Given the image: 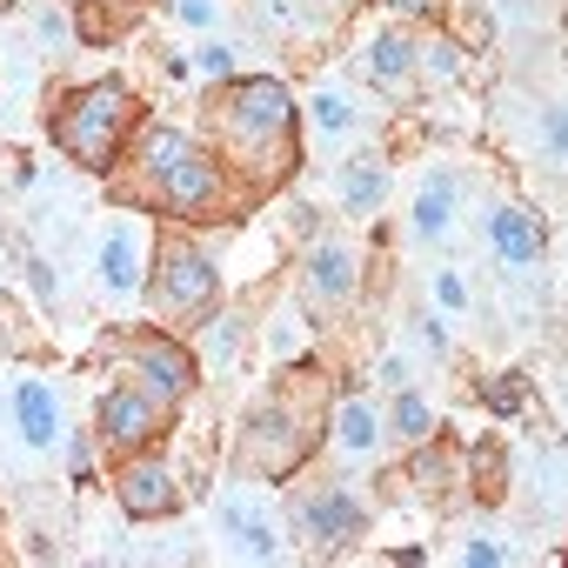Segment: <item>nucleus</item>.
I'll list each match as a JSON object with an SVG mask.
<instances>
[{"mask_svg":"<svg viewBox=\"0 0 568 568\" xmlns=\"http://www.w3.org/2000/svg\"><path fill=\"white\" fill-rule=\"evenodd\" d=\"M141 175H147V188L168 201L175 214H201V208L221 201L214 154H201L181 127H147L141 134Z\"/></svg>","mask_w":568,"mask_h":568,"instance_id":"1","label":"nucleus"},{"mask_svg":"<svg viewBox=\"0 0 568 568\" xmlns=\"http://www.w3.org/2000/svg\"><path fill=\"white\" fill-rule=\"evenodd\" d=\"M127 127H134V94L121 88V80H94V88H80L60 108V121H54L60 147L80 160V168H108Z\"/></svg>","mask_w":568,"mask_h":568,"instance_id":"2","label":"nucleus"},{"mask_svg":"<svg viewBox=\"0 0 568 568\" xmlns=\"http://www.w3.org/2000/svg\"><path fill=\"white\" fill-rule=\"evenodd\" d=\"M288 121H294V101H288L281 80H234V88H227V127H234V141H255V147L281 141Z\"/></svg>","mask_w":568,"mask_h":568,"instance_id":"3","label":"nucleus"},{"mask_svg":"<svg viewBox=\"0 0 568 568\" xmlns=\"http://www.w3.org/2000/svg\"><path fill=\"white\" fill-rule=\"evenodd\" d=\"M301 455H308V435H301L294 409H261L248 422V435H241V461H248L255 475H288Z\"/></svg>","mask_w":568,"mask_h":568,"instance_id":"4","label":"nucleus"},{"mask_svg":"<svg viewBox=\"0 0 568 568\" xmlns=\"http://www.w3.org/2000/svg\"><path fill=\"white\" fill-rule=\"evenodd\" d=\"M214 288H221V275L208 268V255H194V248H168V255H160V281H154L160 314H194V308L214 301Z\"/></svg>","mask_w":568,"mask_h":568,"instance_id":"5","label":"nucleus"},{"mask_svg":"<svg viewBox=\"0 0 568 568\" xmlns=\"http://www.w3.org/2000/svg\"><path fill=\"white\" fill-rule=\"evenodd\" d=\"M134 375H141V394H154L160 409H175L194 388V355L168 335H147V342H134Z\"/></svg>","mask_w":568,"mask_h":568,"instance_id":"6","label":"nucleus"},{"mask_svg":"<svg viewBox=\"0 0 568 568\" xmlns=\"http://www.w3.org/2000/svg\"><path fill=\"white\" fill-rule=\"evenodd\" d=\"M294 522H301V535L321 542V548L361 542V528H368V515H361V502H355L348 489H314V495L294 509Z\"/></svg>","mask_w":568,"mask_h":568,"instance_id":"7","label":"nucleus"},{"mask_svg":"<svg viewBox=\"0 0 568 568\" xmlns=\"http://www.w3.org/2000/svg\"><path fill=\"white\" fill-rule=\"evenodd\" d=\"M160 435V401L141 388H114L101 401V442L108 448H147Z\"/></svg>","mask_w":568,"mask_h":568,"instance_id":"8","label":"nucleus"},{"mask_svg":"<svg viewBox=\"0 0 568 568\" xmlns=\"http://www.w3.org/2000/svg\"><path fill=\"white\" fill-rule=\"evenodd\" d=\"M114 495H121V509H127L134 522H154V515L175 509V475L160 468V461H134V468L114 475Z\"/></svg>","mask_w":568,"mask_h":568,"instance_id":"9","label":"nucleus"},{"mask_svg":"<svg viewBox=\"0 0 568 568\" xmlns=\"http://www.w3.org/2000/svg\"><path fill=\"white\" fill-rule=\"evenodd\" d=\"M489 241H495V255H502L509 268H535L542 248H548V227H542L528 208H495V214H489Z\"/></svg>","mask_w":568,"mask_h":568,"instance_id":"10","label":"nucleus"},{"mask_svg":"<svg viewBox=\"0 0 568 568\" xmlns=\"http://www.w3.org/2000/svg\"><path fill=\"white\" fill-rule=\"evenodd\" d=\"M101 281L108 294H134L141 288V221H114L101 241Z\"/></svg>","mask_w":568,"mask_h":568,"instance_id":"11","label":"nucleus"},{"mask_svg":"<svg viewBox=\"0 0 568 568\" xmlns=\"http://www.w3.org/2000/svg\"><path fill=\"white\" fill-rule=\"evenodd\" d=\"M308 294L314 301H348L355 294V255L342 248V241H321V248L308 255Z\"/></svg>","mask_w":568,"mask_h":568,"instance_id":"12","label":"nucleus"},{"mask_svg":"<svg viewBox=\"0 0 568 568\" xmlns=\"http://www.w3.org/2000/svg\"><path fill=\"white\" fill-rule=\"evenodd\" d=\"M335 194H342V208L348 214H381V201H388V168H381V160H348V168H342V181H335Z\"/></svg>","mask_w":568,"mask_h":568,"instance_id":"13","label":"nucleus"},{"mask_svg":"<svg viewBox=\"0 0 568 568\" xmlns=\"http://www.w3.org/2000/svg\"><path fill=\"white\" fill-rule=\"evenodd\" d=\"M14 415H21V435H27L34 448L60 442V409H54L47 381H21V388H14Z\"/></svg>","mask_w":568,"mask_h":568,"instance_id":"14","label":"nucleus"},{"mask_svg":"<svg viewBox=\"0 0 568 568\" xmlns=\"http://www.w3.org/2000/svg\"><path fill=\"white\" fill-rule=\"evenodd\" d=\"M448 221H455V175L442 168V175H428L422 194H415V234L435 241V234H448Z\"/></svg>","mask_w":568,"mask_h":568,"instance_id":"15","label":"nucleus"},{"mask_svg":"<svg viewBox=\"0 0 568 568\" xmlns=\"http://www.w3.org/2000/svg\"><path fill=\"white\" fill-rule=\"evenodd\" d=\"M409 481H415L422 495H448L455 481H461V455H455V448H422L415 468H409Z\"/></svg>","mask_w":568,"mask_h":568,"instance_id":"16","label":"nucleus"},{"mask_svg":"<svg viewBox=\"0 0 568 568\" xmlns=\"http://www.w3.org/2000/svg\"><path fill=\"white\" fill-rule=\"evenodd\" d=\"M361 67H368L375 80H388V88H394V80L415 67V47L401 41V34H375V41H368V60H361Z\"/></svg>","mask_w":568,"mask_h":568,"instance_id":"17","label":"nucleus"},{"mask_svg":"<svg viewBox=\"0 0 568 568\" xmlns=\"http://www.w3.org/2000/svg\"><path fill=\"white\" fill-rule=\"evenodd\" d=\"M335 435H342V448H348V455H368V448L381 442V415L368 409V401H348V409H342V428H335Z\"/></svg>","mask_w":568,"mask_h":568,"instance_id":"18","label":"nucleus"},{"mask_svg":"<svg viewBox=\"0 0 568 568\" xmlns=\"http://www.w3.org/2000/svg\"><path fill=\"white\" fill-rule=\"evenodd\" d=\"M428 428H435L428 401H422L415 388H394V435H401V442H428Z\"/></svg>","mask_w":568,"mask_h":568,"instance_id":"19","label":"nucleus"},{"mask_svg":"<svg viewBox=\"0 0 568 568\" xmlns=\"http://www.w3.org/2000/svg\"><path fill=\"white\" fill-rule=\"evenodd\" d=\"M348 121H355L348 94H335V88H321V94H314V127H321V134H342Z\"/></svg>","mask_w":568,"mask_h":568,"instance_id":"20","label":"nucleus"},{"mask_svg":"<svg viewBox=\"0 0 568 568\" xmlns=\"http://www.w3.org/2000/svg\"><path fill=\"white\" fill-rule=\"evenodd\" d=\"M208 355H214V361H234V355H241V314L208 321Z\"/></svg>","mask_w":568,"mask_h":568,"instance_id":"21","label":"nucleus"},{"mask_svg":"<svg viewBox=\"0 0 568 568\" xmlns=\"http://www.w3.org/2000/svg\"><path fill=\"white\" fill-rule=\"evenodd\" d=\"M481 401H489L495 415H515V409H522V375H502V381H481Z\"/></svg>","mask_w":568,"mask_h":568,"instance_id":"22","label":"nucleus"},{"mask_svg":"<svg viewBox=\"0 0 568 568\" xmlns=\"http://www.w3.org/2000/svg\"><path fill=\"white\" fill-rule=\"evenodd\" d=\"M234 535H241V555H255V561H268V555H275V548H281V542H275V528H268V522H241V528H234Z\"/></svg>","mask_w":568,"mask_h":568,"instance_id":"23","label":"nucleus"},{"mask_svg":"<svg viewBox=\"0 0 568 568\" xmlns=\"http://www.w3.org/2000/svg\"><path fill=\"white\" fill-rule=\"evenodd\" d=\"M422 60H428V67H435L442 80H455V74H461V47H455V41H435V47H428Z\"/></svg>","mask_w":568,"mask_h":568,"instance_id":"24","label":"nucleus"},{"mask_svg":"<svg viewBox=\"0 0 568 568\" xmlns=\"http://www.w3.org/2000/svg\"><path fill=\"white\" fill-rule=\"evenodd\" d=\"M461 561H475V568L489 561V568H495V561H509V548H502V542H468V548H461Z\"/></svg>","mask_w":568,"mask_h":568,"instance_id":"25","label":"nucleus"},{"mask_svg":"<svg viewBox=\"0 0 568 568\" xmlns=\"http://www.w3.org/2000/svg\"><path fill=\"white\" fill-rule=\"evenodd\" d=\"M542 134H548V160H561V147H568V134H561V108L542 114Z\"/></svg>","mask_w":568,"mask_h":568,"instance_id":"26","label":"nucleus"},{"mask_svg":"<svg viewBox=\"0 0 568 568\" xmlns=\"http://www.w3.org/2000/svg\"><path fill=\"white\" fill-rule=\"evenodd\" d=\"M201 67H208L214 80H227V67H234V47H221V41H214V47L201 54Z\"/></svg>","mask_w":568,"mask_h":568,"instance_id":"27","label":"nucleus"},{"mask_svg":"<svg viewBox=\"0 0 568 568\" xmlns=\"http://www.w3.org/2000/svg\"><path fill=\"white\" fill-rule=\"evenodd\" d=\"M27 281H34L41 301H54V268H47V261H27Z\"/></svg>","mask_w":568,"mask_h":568,"instance_id":"28","label":"nucleus"},{"mask_svg":"<svg viewBox=\"0 0 568 568\" xmlns=\"http://www.w3.org/2000/svg\"><path fill=\"white\" fill-rule=\"evenodd\" d=\"M381 388H409V361H401V355L381 361Z\"/></svg>","mask_w":568,"mask_h":568,"instance_id":"29","label":"nucleus"},{"mask_svg":"<svg viewBox=\"0 0 568 568\" xmlns=\"http://www.w3.org/2000/svg\"><path fill=\"white\" fill-rule=\"evenodd\" d=\"M435 294H442V301H448V308H461V301H468V294H461V281H455V275H435Z\"/></svg>","mask_w":568,"mask_h":568,"instance_id":"30","label":"nucleus"},{"mask_svg":"<svg viewBox=\"0 0 568 568\" xmlns=\"http://www.w3.org/2000/svg\"><path fill=\"white\" fill-rule=\"evenodd\" d=\"M381 8H394V14H435L442 0H381Z\"/></svg>","mask_w":568,"mask_h":568,"instance_id":"31","label":"nucleus"},{"mask_svg":"<svg viewBox=\"0 0 568 568\" xmlns=\"http://www.w3.org/2000/svg\"><path fill=\"white\" fill-rule=\"evenodd\" d=\"M208 14H214V8H208V0H181V21H194V27H208Z\"/></svg>","mask_w":568,"mask_h":568,"instance_id":"32","label":"nucleus"},{"mask_svg":"<svg viewBox=\"0 0 568 568\" xmlns=\"http://www.w3.org/2000/svg\"><path fill=\"white\" fill-rule=\"evenodd\" d=\"M422 342H428V348H448V328H442V321H435V314L422 321Z\"/></svg>","mask_w":568,"mask_h":568,"instance_id":"33","label":"nucleus"},{"mask_svg":"<svg viewBox=\"0 0 568 568\" xmlns=\"http://www.w3.org/2000/svg\"><path fill=\"white\" fill-rule=\"evenodd\" d=\"M275 8H281V0H275Z\"/></svg>","mask_w":568,"mask_h":568,"instance_id":"34","label":"nucleus"}]
</instances>
